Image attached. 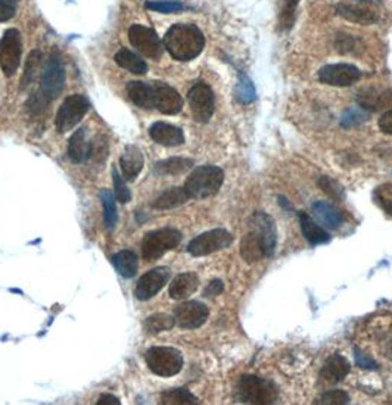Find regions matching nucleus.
Masks as SVG:
<instances>
[{
    "instance_id": "f257e3e1",
    "label": "nucleus",
    "mask_w": 392,
    "mask_h": 405,
    "mask_svg": "<svg viewBox=\"0 0 392 405\" xmlns=\"http://www.w3.org/2000/svg\"><path fill=\"white\" fill-rule=\"evenodd\" d=\"M64 86L65 68L64 64H62V61L56 55H54L50 56L43 72H41L40 87L34 93V96H31L27 102V109L33 113V116H37V113L46 111L50 105V102L55 100L61 95V91L64 90Z\"/></svg>"
},
{
    "instance_id": "f03ea898",
    "label": "nucleus",
    "mask_w": 392,
    "mask_h": 405,
    "mask_svg": "<svg viewBox=\"0 0 392 405\" xmlns=\"http://www.w3.org/2000/svg\"><path fill=\"white\" fill-rule=\"evenodd\" d=\"M164 46L177 61H192L204 50L205 37L193 24H175L164 37Z\"/></svg>"
},
{
    "instance_id": "7ed1b4c3",
    "label": "nucleus",
    "mask_w": 392,
    "mask_h": 405,
    "mask_svg": "<svg viewBox=\"0 0 392 405\" xmlns=\"http://www.w3.org/2000/svg\"><path fill=\"white\" fill-rule=\"evenodd\" d=\"M224 182V173L214 165H204L192 171L184 183V189L193 199H206L217 195Z\"/></svg>"
},
{
    "instance_id": "20e7f679",
    "label": "nucleus",
    "mask_w": 392,
    "mask_h": 405,
    "mask_svg": "<svg viewBox=\"0 0 392 405\" xmlns=\"http://www.w3.org/2000/svg\"><path fill=\"white\" fill-rule=\"evenodd\" d=\"M236 399L242 404H274L277 399V388L272 380L246 375L242 376L237 383Z\"/></svg>"
},
{
    "instance_id": "39448f33",
    "label": "nucleus",
    "mask_w": 392,
    "mask_h": 405,
    "mask_svg": "<svg viewBox=\"0 0 392 405\" xmlns=\"http://www.w3.org/2000/svg\"><path fill=\"white\" fill-rule=\"evenodd\" d=\"M144 360H146L149 370L161 377L177 375L183 369V357L180 351L168 347L151 348L144 355Z\"/></svg>"
},
{
    "instance_id": "423d86ee",
    "label": "nucleus",
    "mask_w": 392,
    "mask_h": 405,
    "mask_svg": "<svg viewBox=\"0 0 392 405\" xmlns=\"http://www.w3.org/2000/svg\"><path fill=\"white\" fill-rule=\"evenodd\" d=\"M182 242V233L175 228H161L144 236L142 242V256L146 261H155L174 249Z\"/></svg>"
},
{
    "instance_id": "0eeeda50",
    "label": "nucleus",
    "mask_w": 392,
    "mask_h": 405,
    "mask_svg": "<svg viewBox=\"0 0 392 405\" xmlns=\"http://www.w3.org/2000/svg\"><path fill=\"white\" fill-rule=\"evenodd\" d=\"M89 111V100L81 95H72L62 103L55 120L58 133L64 134L74 129Z\"/></svg>"
},
{
    "instance_id": "6e6552de",
    "label": "nucleus",
    "mask_w": 392,
    "mask_h": 405,
    "mask_svg": "<svg viewBox=\"0 0 392 405\" xmlns=\"http://www.w3.org/2000/svg\"><path fill=\"white\" fill-rule=\"evenodd\" d=\"M232 233L224 230V228H215V230H210L196 236L189 243L188 252L193 256H205L226 249L227 246L232 245Z\"/></svg>"
},
{
    "instance_id": "1a4fd4ad",
    "label": "nucleus",
    "mask_w": 392,
    "mask_h": 405,
    "mask_svg": "<svg viewBox=\"0 0 392 405\" xmlns=\"http://www.w3.org/2000/svg\"><path fill=\"white\" fill-rule=\"evenodd\" d=\"M21 47L23 41L19 31L15 28L8 30L0 39V68L6 77L14 76L21 64Z\"/></svg>"
},
{
    "instance_id": "9d476101",
    "label": "nucleus",
    "mask_w": 392,
    "mask_h": 405,
    "mask_svg": "<svg viewBox=\"0 0 392 405\" xmlns=\"http://www.w3.org/2000/svg\"><path fill=\"white\" fill-rule=\"evenodd\" d=\"M190 112L198 122H208L214 113V93L211 87L199 81L189 90L188 95Z\"/></svg>"
},
{
    "instance_id": "9b49d317",
    "label": "nucleus",
    "mask_w": 392,
    "mask_h": 405,
    "mask_svg": "<svg viewBox=\"0 0 392 405\" xmlns=\"http://www.w3.org/2000/svg\"><path fill=\"white\" fill-rule=\"evenodd\" d=\"M130 43L136 47L142 55L148 56L151 59H160L164 46L161 43L160 37L152 28L143 25H131L129 30Z\"/></svg>"
},
{
    "instance_id": "f8f14e48",
    "label": "nucleus",
    "mask_w": 392,
    "mask_h": 405,
    "mask_svg": "<svg viewBox=\"0 0 392 405\" xmlns=\"http://www.w3.org/2000/svg\"><path fill=\"white\" fill-rule=\"evenodd\" d=\"M251 232L260 241L264 256H272L274 254L277 242L276 223L273 218L261 211L255 212L251 218Z\"/></svg>"
},
{
    "instance_id": "ddd939ff",
    "label": "nucleus",
    "mask_w": 392,
    "mask_h": 405,
    "mask_svg": "<svg viewBox=\"0 0 392 405\" xmlns=\"http://www.w3.org/2000/svg\"><path fill=\"white\" fill-rule=\"evenodd\" d=\"M361 77L357 67L351 64H334L326 65L318 71V80L327 86L348 87L353 86Z\"/></svg>"
},
{
    "instance_id": "4468645a",
    "label": "nucleus",
    "mask_w": 392,
    "mask_h": 405,
    "mask_svg": "<svg viewBox=\"0 0 392 405\" xmlns=\"http://www.w3.org/2000/svg\"><path fill=\"white\" fill-rule=\"evenodd\" d=\"M151 86L153 93V108H157L165 116H175L182 111L183 99L177 90L162 81H153Z\"/></svg>"
},
{
    "instance_id": "2eb2a0df",
    "label": "nucleus",
    "mask_w": 392,
    "mask_h": 405,
    "mask_svg": "<svg viewBox=\"0 0 392 405\" xmlns=\"http://www.w3.org/2000/svg\"><path fill=\"white\" fill-rule=\"evenodd\" d=\"M210 311L202 303L198 300H189V303L180 304L174 309V320L183 329H198L201 327L206 318H208Z\"/></svg>"
},
{
    "instance_id": "dca6fc26",
    "label": "nucleus",
    "mask_w": 392,
    "mask_h": 405,
    "mask_svg": "<svg viewBox=\"0 0 392 405\" xmlns=\"http://www.w3.org/2000/svg\"><path fill=\"white\" fill-rule=\"evenodd\" d=\"M170 278V270L168 268H153L151 272L144 273L134 289V295L140 300H148L157 295L160 290L165 286Z\"/></svg>"
},
{
    "instance_id": "f3484780",
    "label": "nucleus",
    "mask_w": 392,
    "mask_h": 405,
    "mask_svg": "<svg viewBox=\"0 0 392 405\" xmlns=\"http://www.w3.org/2000/svg\"><path fill=\"white\" fill-rule=\"evenodd\" d=\"M336 14L339 17L345 18L347 21H351V23H357L363 25L376 24L380 18L378 10L373 6L366 5V3L342 2L336 6Z\"/></svg>"
},
{
    "instance_id": "a211bd4d",
    "label": "nucleus",
    "mask_w": 392,
    "mask_h": 405,
    "mask_svg": "<svg viewBox=\"0 0 392 405\" xmlns=\"http://www.w3.org/2000/svg\"><path fill=\"white\" fill-rule=\"evenodd\" d=\"M149 136L164 146H180L184 143L183 131L167 122H155L149 129Z\"/></svg>"
},
{
    "instance_id": "6ab92c4d",
    "label": "nucleus",
    "mask_w": 392,
    "mask_h": 405,
    "mask_svg": "<svg viewBox=\"0 0 392 405\" xmlns=\"http://www.w3.org/2000/svg\"><path fill=\"white\" fill-rule=\"evenodd\" d=\"M349 370L348 360L339 354H334L326 360L322 371H320V377L327 383H339L345 379Z\"/></svg>"
},
{
    "instance_id": "aec40b11",
    "label": "nucleus",
    "mask_w": 392,
    "mask_h": 405,
    "mask_svg": "<svg viewBox=\"0 0 392 405\" xmlns=\"http://www.w3.org/2000/svg\"><path fill=\"white\" fill-rule=\"evenodd\" d=\"M143 162H144V160H143L142 151L136 146H127L126 151H124V153L121 155V160H120V165H121L124 177H126L129 182H133L142 171Z\"/></svg>"
},
{
    "instance_id": "412c9836",
    "label": "nucleus",
    "mask_w": 392,
    "mask_h": 405,
    "mask_svg": "<svg viewBox=\"0 0 392 405\" xmlns=\"http://www.w3.org/2000/svg\"><path fill=\"white\" fill-rule=\"evenodd\" d=\"M199 286V278L195 273H183L175 277L170 285V296L173 299H188L196 292Z\"/></svg>"
},
{
    "instance_id": "4be33fe9",
    "label": "nucleus",
    "mask_w": 392,
    "mask_h": 405,
    "mask_svg": "<svg viewBox=\"0 0 392 405\" xmlns=\"http://www.w3.org/2000/svg\"><path fill=\"white\" fill-rule=\"evenodd\" d=\"M91 155V146L87 140L86 129H80L72 134L68 142V157L72 162H83Z\"/></svg>"
},
{
    "instance_id": "5701e85b",
    "label": "nucleus",
    "mask_w": 392,
    "mask_h": 405,
    "mask_svg": "<svg viewBox=\"0 0 392 405\" xmlns=\"http://www.w3.org/2000/svg\"><path fill=\"white\" fill-rule=\"evenodd\" d=\"M298 218H299V226H301V230L309 243L323 245L330 241L329 233L325 230V228L320 227L307 212H304V211L299 212Z\"/></svg>"
},
{
    "instance_id": "b1692460",
    "label": "nucleus",
    "mask_w": 392,
    "mask_h": 405,
    "mask_svg": "<svg viewBox=\"0 0 392 405\" xmlns=\"http://www.w3.org/2000/svg\"><path fill=\"white\" fill-rule=\"evenodd\" d=\"M313 212L318 218L320 223H323L329 228H339L344 223V215L334 205L323 201H317L313 204Z\"/></svg>"
},
{
    "instance_id": "393cba45",
    "label": "nucleus",
    "mask_w": 392,
    "mask_h": 405,
    "mask_svg": "<svg viewBox=\"0 0 392 405\" xmlns=\"http://www.w3.org/2000/svg\"><path fill=\"white\" fill-rule=\"evenodd\" d=\"M190 199V196L184 188H171L161 193L157 199L152 202V208L155 210H173Z\"/></svg>"
},
{
    "instance_id": "a878e982",
    "label": "nucleus",
    "mask_w": 392,
    "mask_h": 405,
    "mask_svg": "<svg viewBox=\"0 0 392 405\" xmlns=\"http://www.w3.org/2000/svg\"><path fill=\"white\" fill-rule=\"evenodd\" d=\"M126 89L131 102L136 103L139 108H153V93L151 85H144V83L140 81H130Z\"/></svg>"
},
{
    "instance_id": "bb28decb",
    "label": "nucleus",
    "mask_w": 392,
    "mask_h": 405,
    "mask_svg": "<svg viewBox=\"0 0 392 405\" xmlns=\"http://www.w3.org/2000/svg\"><path fill=\"white\" fill-rule=\"evenodd\" d=\"M116 62L122 67L124 69H129L133 74H138V76H143L146 74L148 71V65L146 62L143 59H140V56H138L136 54H133L131 50L122 47L120 49L117 54H116Z\"/></svg>"
},
{
    "instance_id": "cd10ccee",
    "label": "nucleus",
    "mask_w": 392,
    "mask_h": 405,
    "mask_svg": "<svg viewBox=\"0 0 392 405\" xmlns=\"http://www.w3.org/2000/svg\"><path fill=\"white\" fill-rule=\"evenodd\" d=\"M112 263L122 277L130 278L138 273L139 258L133 251H120L112 256Z\"/></svg>"
},
{
    "instance_id": "c85d7f7f",
    "label": "nucleus",
    "mask_w": 392,
    "mask_h": 405,
    "mask_svg": "<svg viewBox=\"0 0 392 405\" xmlns=\"http://www.w3.org/2000/svg\"><path fill=\"white\" fill-rule=\"evenodd\" d=\"M193 161L188 158H168L155 165V174L158 175H179L192 168Z\"/></svg>"
},
{
    "instance_id": "c756f323",
    "label": "nucleus",
    "mask_w": 392,
    "mask_h": 405,
    "mask_svg": "<svg viewBox=\"0 0 392 405\" xmlns=\"http://www.w3.org/2000/svg\"><path fill=\"white\" fill-rule=\"evenodd\" d=\"M241 255L245 259L246 263H257L260 261V259L264 258V252H263V248L260 241H258V237L250 232L248 234H245V237L242 239L241 242Z\"/></svg>"
},
{
    "instance_id": "7c9ffc66",
    "label": "nucleus",
    "mask_w": 392,
    "mask_h": 405,
    "mask_svg": "<svg viewBox=\"0 0 392 405\" xmlns=\"http://www.w3.org/2000/svg\"><path fill=\"white\" fill-rule=\"evenodd\" d=\"M392 98V93L386 91V93H380V91H375V90H367L366 93H361L360 98H358V103L361 105V108L364 109H371V111H378L382 108H386Z\"/></svg>"
},
{
    "instance_id": "2f4dec72",
    "label": "nucleus",
    "mask_w": 392,
    "mask_h": 405,
    "mask_svg": "<svg viewBox=\"0 0 392 405\" xmlns=\"http://www.w3.org/2000/svg\"><path fill=\"white\" fill-rule=\"evenodd\" d=\"M40 65H41V54L39 50H33L28 55V59L25 62L24 74H23V78H21V89L27 90L31 85H33L39 74Z\"/></svg>"
},
{
    "instance_id": "473e14b6",
    "label": "nucleus",
    "mask_w": 392,
    "mask_h": 405,
    "mask_svg": "<svg viewBox=\"0 0 392 405\" xmlns=\"http://www.w3.org/2000/svg\"><path fill=\"white\" fill-rule=\"evenodd\" d=\"M161 404H165V405H195V404H199V401L195 395H192L188 389L177 388V389H170L167 392H164L161 395Z\"/></svg>"
},
{
    "instance_id": "72a5a7b5",
    "label": "nucleus",
    "mask_w": 392,
    "mask_h": 405,
    "mask_svg": "<svg viewBox=\"0 0 392 405\" xmlns=\"http://www.w3.org/2000/svg\"><path fill=\"white\" fill-rule=\"evenodd\" d=\"M100 201L103 205V221H105L107 228H113V226L117 224L116 198L109 190L103 189L100 190Z\"/></svg>"
},
{
    "instance_id": "f704fd0d",
    "label": "nucleus",
    "mask_w": 392,
    "mask_h": 405,
    "mask_svg": "<svg viewBox=\"0 0 392 405\" xmlns=\"http://www.w3.org/2000/svg\"><path fill=\"white\" fill-rule=\"evenodd\" d=\"M175 325V320L167 314H155L146 318L144 321V330L148 331L149 335H157L161 331L170 330Z\"/></svg>"
},
{
    "instance_id": "c9c22d12",
    "label": "nucleus",
    "mask_w": 392,
    "mask_h": 405,
    "mask_svg": "<svg viewBox=\"0 0 392 405\" xmlns=\"http://www.w3.org/2000/svg\"><path fill=\"white\" fill-rule=\"evenodd\" d=\"M298 3L299 0H283L282 2L281 14H279V27L281 30H289L294 25Z\"/></svg>"
},
{
    "instance_id": "e433bc0d",
    "label": "nucleus",
    "mask_w": 392,
    "mask_h": 405,
    "mask_svg": "<svg viewBox=\"0 0 392 405\" xmlns=\"http://www.w3.org/2000/svg\"><path fill=\"white\" fill-rule=\"evenodd\" d=\"M236 98L242 103H251L257 98L252 81L245 74L239 76V83H237V87H236Z\"/></svg>"
},
{
    "instance_id": "4c0bfd02",
    "label": "nucleus",
    "mask_w": 392,
    "mask_h": 405,
    "mask_svg": "<svg viewBox=\"0 0 392 405\" xmlns=\"http://www.w3.org/2000/svg\"><path fill=\"white\" fill-rule=\"evenodd\" d=\"M373 198L382 210L392 217V184L385 183L379 186L373 193Z\"/></svg>"
},
{
    "instance_id": "58836bf2",
    "label": "nucleus",
    "mask_w": 392,
    "mask_h": 405,
    "mask_svg": "<svg viewBox=\"0 0 392 405\" xmlns=\"http://www.w3.org/2000/svg\"><path fill=\"white\" fill-rule=\"evenodd\" d=\"M146 8L155 12L161 14H174L180 12L183 9V5L177 0H152V2H146Z\"/></svg>"
},
{
    "instance_id": "ea45409f",
    "label": "nucleus",
    "mask_w": 392,
    "mask_h": 405,
    "mask_svg": "<svg viewBox=\"0 0 392 405\" xmlns=\"http://www.w3.org/2000/svg\"><path fill=\"white\" fill-rule=\"evenodd\" d=\"M112 180H113V189H116L117 201L121 204H127L131 199V192L116 168H112Z\"/></svg>"
},
{
    "instance_id": "a19ab883",
    "label": "nucleus",
    "mask_w": 392,
    "mask_h": 405,
    "mask_svg": "<svg viewBox=\"0 0 392 405\" xmlns=\"http://www.w3.org/2000/svg\"><path fill=\"white\" fill-rule=\"evenodd\" d=\"M318 186L330 196V198H334L336 201H342L344 188L338 182L332 180L330 177H326V175H325V177H322L318 180Z\"/></svg>"
},
{
    "instance_id": "79ce46f5",
    "label": "nucleus",
    "mask_w": 392,
    "mask_h": 405,
    "mask_svg": "<svg viewBox=\"0 0 392 405\" xmlns=\"http://www.w3.org/2000/svg\"><path fill=\"white\" fill-rule=\"evenodd\" d=\"M348 402L349 397L344 391H329L316 401V404L322 405H345Z\"/></svg>"
},
{
    "instance_id": "37998d69",
    "label": "nucleus",
    "mask_w": 392,
    "mask_h": 405,
    "mask_svg": "<svg viewBox=\"0 0 392 405\" xmlns=\"http://www.w3.org/2000/svg\"><path fill=\"white\" fill-rule=\"evenodd\" d=\"M367 120V116L360 109H349L344 113L342 120H340V126L349 129V127H354V126H360L361 122H364Z\"/></svg>"
},
{
    "instance_id": "c03bdc74",
    "label": "nucleus",
    "mask_w": 392,
    "mask_h": 405,
    "mask_svg": "<svg viewBox=\"0 0 392 405\" xmlns=\"http://www.w3.org/2000/svg\"><path fill=\"white\" fill-rule=\"evenodd\" d=\"M354 357H356V362L357 366L364 369V370H378V362L371 358L370 355H367L364 351H361L360 348H354Z\"/></svg>"
},
{
    "instance_id": "a18cd8bd",
    "label": "nucleus",
    "mask_w": 392,
    "mask_h": 405,
    "mask_svg": "<svg viewBox=\"0 0 392 405\" xmlns=\"http://www.w3.org/2000/svg\"><path fill=\"white\" fill-rule=\"evenodd\" d=\"M17 12L15 0H0V23L12 18Z\"/></svg>"
},
{
    "instance_id": "49530a36",
    "label": "nucleus",
    "mask_w": 392,
    "mask_h": 405,
    "mask_svg": "<svg viewBox=\"0 0 392 405\" xmlns=\"http://www.w3.org/2000/svg\"><path fill=\"white\" fill-rule=\"evenodd\" d=\"M224 290V285L221 280H213V282L205 287L204 290V296L205 298H215L221 295V292Z\"/></svg>"
},
{
    "instance_id": "de8ad7c7",
    "label": "nucleus",
    "mask_w": 392,
    "mask_h": 405,
    "mask_svg": "<svg viewBox=\"0 0 392 405\" xmlns=\"http://www.w3.org/2000/svg\"><path fill=\"white\" fill-rule=\"evenodd\" d=\"M379 129H380L382 133L392 136V109L385 112L384 116L379 118Z\"/></svg>"
},
{
    "instance_id": "09e8293b",
    "label": "nucleus",
    "mask_w": 392,
    "mask_h": 405,
    "mask_svg": "<svg viewBox=\"0 0 392 405\" xmlns=\"http://www.w3.org/2000/svg\"><path fill=\"white\" fill-rule=\"evenodd\" d=\"M96 405H120V399L117 397H113V395H109V393H107V395H102L99 398V401L96 402Z\"/></svg>"
},
{
    "instance_id": "8fccbe9b",
    "label": "nucleus",
    "mask_w": 392,
    "mask_h": 405,
    "mask_svg": "<svg viewBox=\"0 0 392 405\" xmlns=\"http://www.w3.org/2000/svg\"><path fill=\"white\" fill-rule=\"evenodd\" d=\"M384 355L392 361V340L386 342L385 347H384Z\"/></svg>"
},
{
    "instance_id": "3c124183",
    "label": "nucleus",
    "mask_w": 392,
    "mask_h": 405,
    "mask_svg": "<svg viewBox=\"0 0 392 405\" xmlns=\"http://www.w3.org/2000/svg\"><path fill=\"white\" fill-rule=\"evenodd\" d=\"M367 2H369V0H367ZM370 2H380V0H370Z\"/></svg>"
},
{
    "instance_id": "603ef678",
    "label": "nucleus",
    "mask_w": 392,
    "mask_h": 405,
    "mask_svg": "<svg viewBox=\"0 0 392 405\" xmlns=\"http://www.w3.org/2000/svg\"><path fill=\"white\" fill-rule=\"evenodd\" d=\"M15 2H17V3H18V2H19V0H15Z\"/></svg>"
}]
</instances>
